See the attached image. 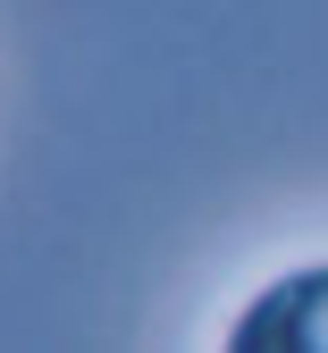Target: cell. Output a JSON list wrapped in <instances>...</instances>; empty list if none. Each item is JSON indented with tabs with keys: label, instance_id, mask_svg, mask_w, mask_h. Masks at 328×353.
<instances>
[{
	"label": "cell",
	"instance_id": "6da1fadb",
	"mask_svg": "<svg viewBox=\"0 0 328 353\" xmlns=\"http://www.w3.org/2000/svg\"><path fill=\"white\" fill-rule=\"evenodd\" d=\"M236 353H328V270L278 278L236 320Z\"/></svg>",
	"mask_w": 328,
	"mask_h": 353
}]
</instances>
